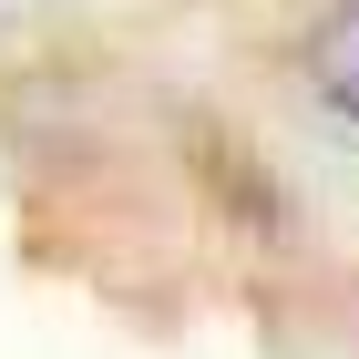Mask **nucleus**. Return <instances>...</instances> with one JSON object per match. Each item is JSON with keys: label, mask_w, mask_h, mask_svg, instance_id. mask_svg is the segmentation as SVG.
I'll return each mask as SVG.
<instances>
[{"label": "nucleus", "mask_w": 359, "mask_h": 359, "mask_svg": "<svg viewBox=\"0 0 359 359\" xmlns=\"http://www.w3.org/2000/svg\"><path fill=\"white\" fill-rule=\"evenodd\" d=\"M308 93H318L339 123H359V0H339L329 21L308 31Z\"/></svg>", "instance_id": "nucleus-1"}]
</instances>
